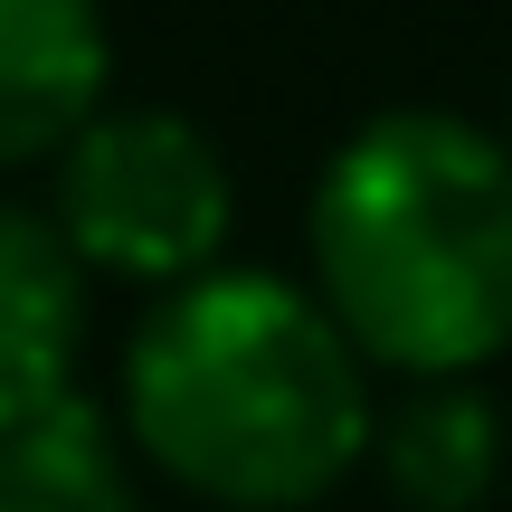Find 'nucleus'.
Masks as SVG:
<instances>
[{
    "mask_svg": "<svg viewBox=\"0 0 512 512\" xmlns=\"http://www.w3.org/2000/svg\"><path fill=\"white\" fill-rule=\"evenodd\" d=\"M114 29L95 0H0V171L57 162L114 105Z\"/></svg>",
    "mask_w": 512,
    "mask_h": 512,
    "instance_id": "nucleus-4",
    "label": "nucleus"
},
{
    "mask_svg": "<svg viewBox=\"0 0 512 512\" xmlns=\"http://www.w3.org/2000/svg\"><path fill=\"white\" fill-rule=\"evenodd\" d=\"M304 285L361 370L484 380L512 351V152L456 105H389L304 200Z\"/></svg>",
    "mask_w": 512,
    "mask_h": 512,
    "instance_id": "nucleus-2",
    "label": "nucleus"
},
{
    "mask_svg": "<svg viewBox=\"0 0 512 512\" xmlns=\"http://www.w3.org/2000/svg\"><path fill=\"white\" fill-rule=\"evenodd\" d=\"M86 313H95V285L48 228V209L0 200V437L38 408L76 399Z\"/></svg>",
    "mask_w": 512,
    "mask_h": 512,
    "instance_id": "nucleus-5",
    "label": "nucleus"
},
{
    "mask_svg": "<svg viewBox=\"0 0 512 512\" xmlns=\"http://www.w3.org/2000/svg\"><path fill=\"white\" fill-rule=\"evenodd\" d=\"M370 370L313 285L209 266L152 294L124 342V446L219 512H304L370 456Z\"/></svg>",
    "mask_w": 512,
    "mask_h": 512,
    "instance_id": "nucleus-1",
    "label": "nucleus"
},
{
    "mask_svg": "<svg viewBox=\"0 0 512 512\" xmlns=\"http://www.w3.org/2000/svg\"><path fill=\"white\" fill-rule=\"evenodd\" d=\"M370 465L399 512H484L503 484V408L484 380H418L370 418Z\"/></svg>",
    "mask_w": 512,
    "mask_h": 512,
    "instance_id": "nucleus-6",
    "label": "nucleus"
},
{
    "mask_svg": "<svg viewBox=\"0 0 512 512\" xmlns=\"http://www.w3.org/2000/svg\"><path fill=\"white\" fill-rule=\"evenodd\" d=\"M48 228L67 256L114 285L171 294L190 275L228 266L238 228V181L228 152L171 105H105L67 152L48 162Z\"/></svg>",
    "mask_w": 512,
    "mask_h": 512,
    "instance_id": "nucleus-3",
    "label": "nucleus"
},
{
    "mask_svg": "<svg viewBox=\"0 0 512 512\" xmlns=\"http://www.w3.org/2000/svg\"><path fill=\"white\" fill-rule=\"evenodd\" d=\"M503 152H512V124H503Z\"/></svg>",
    "mask_w": 512,
    "mask_h": 512,
    "instance_id": "nucleus-8",
    "label": "nucleus"
},
{
    "mask_svg": "<svg viewBox=\"0 0 512 512\" xmlns=\"http://www.w3.org/2000/svg\"><path fill=\"white\" fill-rule=\"evenodd\" d=\"M0 512H143V475H133L114 408L76 389V399L19 418L0 437Z\"/></svg>",
    "mask_w": 512,
    "mask_h": 512,
    "instance_id": "nucleus-7",
    "label": "nucleus"
}]
</instances>
